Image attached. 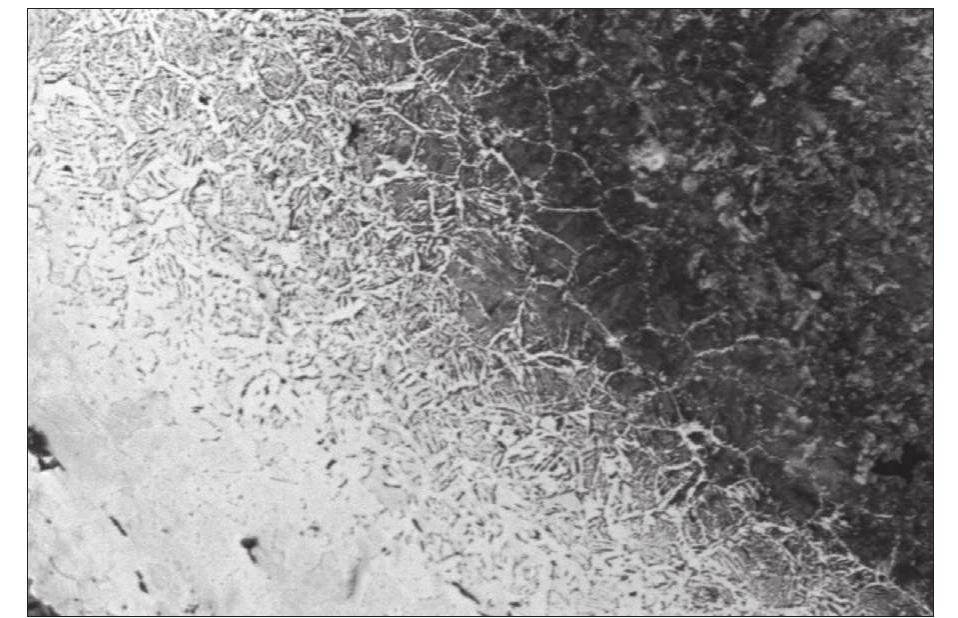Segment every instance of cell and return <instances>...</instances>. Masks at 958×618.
I'll use <instances>...</instances> for the list:
<instances>
[{"mask_svg": "<svg viewBox=\"0 0 958 618\" xmlns=\"http://www.w3.org/2000/svg\"><path fill=\"white\" fill-rule=\"evenodd\" d=\"M536 75L527 69L501 85L471 99V114L482 125H493L504 135L541 141L545 102Z\"/></svg>", "mask_w": 958, "mask_h": 618, "instance_id": "cell-1", "label": "cell"}, {"mask_svg": "<svg viewBox=\"0 0 958 618\" xmlns=\"http://www.w3.org/2000/svg\"><path fill=\"white\" fill-rule=\"evenodd\" d=\"M485 59L486 49L468 42L424 63L422 75L459 114L470 115L471 99L482 80Z\"/></svg>", "mask_w": 958, "mask_h": 618, "instance_id": "cell-2", "label": "cell"}, {"mask_svg": "<svg viewBox=\"0 0 958 618\" xmlns=\"http://www.w3.org/2000/svg\"><path fill=\"white\" fill-rule=\"evenodd\" d=\"M413 164L431 183L453 185L462 165L455 136L436 132L419 135Z\"/></svg>", "mask_w": 958, "mask_h": 618, "instance_id": "cell-3", "label": "cell"}, {"mask_svg": "<svg viewBox=\"0 0 958 618\" xmlns=\"http://www.w3.org/2000/svg\"><path fill=\"white\" fill-rule=\"evenodd\" d=\"M403 114L424 132L450 135L456 133L460 115L447 99L426 81L409 91Z\"/></svg>", "mask_w": 958, "mask_h": 618, "instance_id": "cell-4", "label": "cell"}, {"mask_svg": "<svg viewBox=\"0 0 958 618\" xmlns=\"http://www.w3.org/2000/svg\"><path fill=\"white\" fill-rule=\"evenodd\" d=\"M492 151L509 166L520 184L539 182L552 160V148L547 144L512 135H503Z\"/></svg>", "mask_w": 958, "mask_h": 618, "instance_id": "cell-5", "label": "cell"}, {"mask_svg": "<svg viewBox=\"0 0 958 618\" xmlns=\"http://www.w3.org/2000/svg\"><path fill=\"white\" fill-rule=\"evenodd\" d=\"M476 166L479 173V188L503 195L518 191L519 180L494 151H487Z\"/></svg>", "mask_w": 958, "mask_h": 618, "instance_id": "cell-6", "label": "cell"}, {"mask_svg": "<svg viewBox=\"0 0 958 618\" xmlns=\"http://www.w3.org/2000/svg\"><path fill=\"white\" fill-rule=\"evenodd\" d=\"M467 43L466 40L452 37L437 29L426 26H417L413 32L414 55L415 58L423 64L462 47Z\"/></svg>", "mask_w": 958, "mask_h": 618, "instance_id": "cell-7", "label": "cell"}]
</instances>
